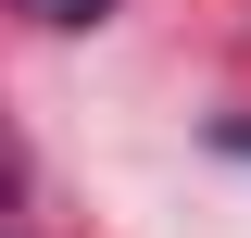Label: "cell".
Returning <instances> with one entry per match:
<instances>
[{
	"instance_id": "obj_2",
	"label": "cell",
	"mask_w": 251,
	"mask_h": 238,
	"mask_svg": "<svg viewBox=\"0 0 251 238\" xmlns=\"http://www.w3.org/2000/svg\"><path fill=\"white\" fill-rule=\"evenodd\" d=\"M0 201H13V150H0Z\"/></svg>"
},
{
	"instance_id": "obj_1",
	"label": "cell",
	"mask_w": 251,
	"mask_h": 238,
	"mask_svg": "<svg viewBox=\"0 0 251 238\" xmlns=\"http://www.w3.org/2000/svg\"><path fill=\"white\" fill-rule=\"evenodd\" d=\"M13 13H38V25H100L113 0H13Z\"/></svg>"
}]
</instances>
